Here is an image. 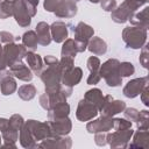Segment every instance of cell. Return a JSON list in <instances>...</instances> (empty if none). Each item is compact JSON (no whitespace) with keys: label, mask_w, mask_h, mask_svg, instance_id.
Returning <instances> with one entry per match:
<instances>
[{"label":"cell","mask_w":149,"mask_h":149,"mask_svg":"<svg viewBox=\"0 0 149 149\" xmlns=\"http://www.w3.org/2000/svg\"><path fill=\"white\" fill-rule=\"evenodd\" d=\"M119 65L120 62L115 58L108 59L102 65H100V77L104 78L106 84L111 87H116L122 84V77L119 73Z\"/></svg>","instance_id":"1"},{"label":"cell","mask_w":149,"mask_h":149,"mask_svg":"<svg viewBox=\"0 0 149 149\" xmlns=\"http://www.w3.org/2000/svg\"><path fill=\"white\" fill-rule=\"evenodd\" d=\"M122 40L128 48L141 49L147 42V29L137 26L126 27L122 31Z\"/></svg>","instance_id":"2"},{"label":"cell","mask_w":149,"mask_h":149,"mask_svg":"<svg viewBox=\"0 0 149 149\" xmlns=\"http://www.w3.org/2000/svg\"><path fill=\"white\" fill-rule=\"evenodd\" d=\"M27 54V48L23 44H16L14 42L7 43L2 47V55L7 66H12L13 64L21 62L22 58Z\"/></svg>","instance_id":"3"},{"label":"cell","mask_w":149,"mask_h":149,"mask_svg":"<svg viewBox=\"0 0 149 149\" xmlns=\"http://www.w3.org/2000/svg\"><path fill=\"white\" fill-rule=\"evenodd\" d=\"M137 8H140V6L133 0H125L119 7H115V9L111 12L112 20L116 23H125L130 19Z\"/></svg>","instance_id":"4"},{"label":"cell","mask_w":149,"mask_h":149,"mask_svg":"<svg viewBox=\"0 0 149 149\" xmlns=\"http://www.w3.org/2000/svg\"><path fill=\"white\" fill-rule=\"evenodd\" d=\"M41 80L45 85V90H54L57 88L62 83V74L58 69V64L56 65H48L45 70H43L40 74Z\"/></svg>","instance_id":"5"},{"label":"cell","mask_w":149,"mask_h":149,"mask_svg":"<svg viewBox=\"0 0 149 149\" xmlns=\"http://www.w3.org/2000/svg\"><path fill=\"white\" fill-rule=\"evenodd\" d=\"M133 130L132 127L127 128V129H119L115 130L113 133H108L107 134V143H109V146L112 148H120V147H127V142L130 140L132 135H133Z\"/></svg>","instance_id":"6"},{"label":"cell","mask_w":149,"mask_h":149,"mask_svg":"<svg viewBox=\"0 0 149 149\" xmlns=\"http://www.w3.org/2000/svg\"><path fill=\"white\" fill-rule=\"evenodd\" d=\"M28 127V129L30 130L31 136L34 137V140L37 141H42L45 137L51 135V130L49 127L48 122H38L36 120H28L24 122Z\"/></svg>","instance_id":"7"},{"label":"cell","mask_w":149,"mask_h":149,"mask_svg":"<svg viewBox=\"0 0 149 149\" xmlns=\"http://www.w3.org/2000/svg\"><path fill=\"white\" fill-rule=\"evenodd\" d=\"M126 108V102L122 100H114L111 95H105V101L102 107L100 108V113L102 116H114L118 113L123 112Z\"/></svg>","instance_id":"8"},{"label":"cell","mask_w":149,"mask_h":149,"mask_svg":"<svg viewBox=\"0 0 149 149\" xmlns=\"http://www.w3.org/2000/svg\"><path fill=\"white\" fill-rule=\"evenodd\" d=\"M73 33H74V41L77 43H79L85 50L87 48V43L91 40V37L94 34V30L91 26L84 23V22H79L74 28H73Z\"/></svg>","instance_id":"9"},{"label":"cell","mask_w":149,"mask_h":149,"mask_svg":"<svg viewBox=\"0 0 149 149\" xmlns=\"http://www.w3.org/2000/svg\"><path fill=\"white\" fill-rule=\"evenodd\" d=\"M99 109L95 105H93L92 102L81 99L78 102V107H77V112H76V116L78 120L80 121H90L91 119H93L94 116H97Z\"/></svg>","instance_id":"10"},{"label":"cell","mask_w":149,"mask_h":149,"mask_svg":"<svg viewBox=\"0 0 149 149\" xmlns=\"http://www.w3.org/2000/svg\"><path fill=\"white\" fill-rule=\"evenodd\" d=\"M48 123H49L51 134H55V135L65 136L66 134H69L71 132V128H72V123L68 116H65V118H51V119H49Z\"/></svg>","instance_id":"11"},{"label":"cell","mask_w":149,"mask_h":149,"mask_svg":"<svg viewBox=\"0 0 149 149\" xmlns=\"http://www.w3.org/2000/svg\"><path fill=\"white\" fill-rule=\"evenodd\" d=\"M13 16L21 27H28L31 23V16L29 15L27 7L24 6L22 0L13 1Z\"/></svg>","instance_id":"12"},{"label":"cell","mask_w":149,"mask_h":149,"mask_svg":"<svg viewBox=\"0 0 149 149\" xmlns=\"http://www.w3.org/2000/svg\"><path fill=\"white\" fill-rule=\"evenodd\" d=\"M146 85H148V77L132 79L126 84V86L122 90V93L127 98H135L141 93V91Z\"/></svg>","instance_id":"13"},{"label":"cell","mask_w":149,"mask_h":149,"mask_svg":"<svg viewBox=\"0 0 149 149\" xmlns=\"http://www.w3.org/2000/svg\"><path fill=\"white\" fill-rule=\"evenodd\" d=\"M40 148H70L71 147V139L64 137L62 135H55L51 134L50 136L42 140L40 144H37Z\"/></svg>","instance_id":"14"},{"label":"cell","mask_w":149,"mask_h":149,"mask_svg":"<svg viewBox=\"0 0 149 149\" xmlns=\"http://www.w3.org/2000/svg\"><path fill=\"white\" fill-rule=\"evenodd\" d=\"M113 128V119L109 116H102L90 121L86 126V129L88 133H100V132H108Z\"/></svg>","instance_id":"15"},{"label":"cell","mask_w":149,"mask_h":149,"mask_svg":"<svg viewBox=\"0 0 149 149\" xmlns=\"http://www.w3.org/2000/svg\"><path fill=\"white\" fill-rule=\"evenodd\" d=\"M0 90L3 95H10L16 91V81L10 71H2L0 73Z\"/></svg>","instance_id":"16"},{"label":"cell","mask_w":149,"mask_h":149,"mask_svg":"<svg viewBox=\"0 0 149 149\" xmlns=\"http://www.w3.org/2000/svg\"><path fill=\"white\" fill-rule=\"evenodd\" d=\"M83 77V71L80 68H76L73 66L72 69H70L69 71L62 73V79H61V83L65 86H69V87H72L74 85H77L80 79Z\"/></svg>","instance_id":"17"},{"label":"cell","mask_w":149,"mask_h":149,"mask_svg":"<svg viewBox=\"0 0 149 149\" xmlns=\"http://www.w3.org/2000/svg\"><path fill=\"white\" fill-rule=\"evenodd\" d=\"M51 38L56 43H62L68 38V27L62 21H56L50 26Z\"/></svg>","instance_id":"18"},{"label":"cell","mask_w":149,"mask_h":149,"mask_svg":"<svg viewBox=\"0 0 149 149\" xmlns=\"http://www.w3.org/2000/svg\"><path fill=\"white\" fill-rule=\"evenodd\" d=\"M9 71L12 72V74L16 78H19L20 80L23 81H30L33 79V73L31 70L24 65L22 62H17L15 64H13L12 66H9Z\"/></svg>","instance_id":"19"},{"label":"cell","mask_w":149,"mask_h":149,"mask_svg":"<svg viewBox=\"0 0 149 149\" xmlns=\"http://www.w3.org/2000/svg\"><path fill=\"white\" fill-rule=\"evenodd\" d=\"M36 36H37V42L38 44L45 47L49 45L51 42V33H50V26L47 22H38L36 24Z\"/></svg>","instance_id":"20"},{"label":"cell","mask_w":149,"mask_h":149,"mask_svg":"<svg viewBox=\"0 0 149 149\" xmlns=\"http://www.w3.org/2000/svg\"><path fill=\"white\" fill-rule=\"evenodd\" d=\"M54 13L58 17H72L77 14V5L71 0H63Z\"/></svg>","instance_id":"21"},{"label":"cell","mask_w":149,"mask_h":149,"mask_svg":"<svg viewBox=\"0 0 149 149\" xmlns=\"http://www.w3.org/2000/svg\"><path fill=\"white\" fill-rule=\"evenodd\" d=\"M26 59H27V63L29 65V69L37 76L41 74V72L43 71V62H42V58L38 54H35L34 51H28L26 54Z\"/></svg>","instance_id":"22"},{"label":"cell","mask_w":149,"mask_h":149,"mask_svg":"<svg viewBox=\"0 0 149 149\" xmlns=\"http://www.w3.org/2000/svg\"><path fill=\"white\" fill-rule=\"evenodd\" d=\"M134 134V133H133ZM148 140H149V132L148 129H139L134 134L133 143H130L129 148H148Z\"/></svg>","instance_id":"23"},{"label":"cell","mask_w":149,"mask_h":149,"mask_svg":"<svg viewBox=\"0 0 149 149\" xmlns=\"http://www.w3.org/2000/svg\"><path fill=\"white\" fill-rule=\"evenodd\" d=\"M148 12H149V7H144L140 13H134L129 21L133 26H137V27H142L148 29L149 26V19H148Z\"/></svg>","instance_id":"24"},{"label":"cell","mask_w":149,"mask_h":149,"mask_svg":"<svg viewBox=\"0 0 149 149\" xmlns=\"http://www.w3.org/2000/svg\"><path fill=\"white\" fill-rule=\"evenodd\" d=\"M78 52H81L78 43L73 38H66L64 41L63 47H62V50H61L62 56H68V57L74 58Z\"/></svg>","instance_id":"25"},{"label":"cell","mask_w":149,"mask_h":149,"mask_svg":"<svg viewBox=\"0 0 149 149\" xmlns=\"http://www.w3.org/2000/svg\"><path fill=\"white\" fill-rule=\"evenodd\" d=\"M84 99L92 102L93 105H95L98 107V109L100 111V108L102 107L104 101H105V95H102V92L99 88H92L85 93Z\"/></svg>","instance_id":"26"},{"label":"cell","mask_w":149,"mask_h":149,"mask_svg":"<svg viewBox=\"0 0 149 149\" xmlns=\"http://www.w3.org/2000/svg\"><path fill=\"white\" fill-rule=\"evenodd\" d=\"M87 49H88L92 54L100 56V55L106 54V51H107V44H106V42L102 41L100 37H93L92 40L88 41V43H87Z\"/></svg>","instance_id":"27"},{"label":"cell","mask_w":149,"mask_h":149,"mask_svg":"<svg viewBox=\"0 0 149 149\" xmlns=\"http://www.w3.org/2000/svg\"><path fill=\"white\" fill-rule=\"evenodd\" d=\"M20 143L24 148H35V147H37V142L31 136L30 130L28 129L26 123H23V126L20 129Z\"/></svg>","instance_id":"28"},{"label":"cell","mask_w":149,"mask_h":149,"mask_svg":"<svg viewBox=\"0 0 149 149\" xmlns=\"http://www.w3.org/2000/svg\"><path fill=\"white\" fill-rule=\"evenodd\" d=\"M48 118H65L69 115L70 113V106L66 104V101L64 102H59L56 106H54L51 109L48 111Z\"/></svg>","instance_id":"29"},{"label":"cell","mask_w":149,"mask_h":149,"mask_svg":"<svg viewBox=\"0 0 149 149\" xmlns=\"http://www.w3.org/2000/svg\"><path fill=\"white\" fill-rule=\"evenodd\" d=\"M36 92H37V91H36V87H35L34 85H31V84H24V85L20 86L19 90H17L19 97H20L22 100H24V101L31 100V99L36 95Z\"/></svg>","instance_id":"30"},{"label":"cell","mask_w":149,"mask_h":149,"mask_svg":"<svg viewBox=\"0 0 149 149\" xmlns=\"http://www.w3.org/2000/svg\"><path fill=\"white\" fill-rule=\"evenodd\" d=\"M22 43L26 48H28L30 51H34L37 48V36L36 33L33 30H28L22 35Z\"/></svg>","instance_id":"31"},{"label":"cell","mask_w":149,"mask_h":149,"mask_svg":"<svg viewBox=\"0 0 149 149\" xmlns=\"http://www.w3.org/2000/svg\"><path fill=\"white\" fill-rule=\"evenodd\" d=\"M13 15V1H0V19H7Z\"/></svg>","instance_id":"32"},{"label":"cell","mask_w":149,"mask_h":149,"mask_svg":"<svg viewBox=\"0 0 149 149\" xmlns=\"http://www.w3.org/2000/svg\"><path fill=\"white\" fill-rule=\"evenodd\" d=\"M73 59H74V58H72V57L62 56L61 61H58V69H59V71H61V74L64 73V72H66V71H69L70 69L73 68V64H74Z\"/></svg>","instance_id":"33"},{"label":"cell","mask_w":149,"mask_h":149,"mask_svg":"<svg viewBox=\"0 0 149 149\" xmlns=\"http://www.w3.org/2000/svg\"><path fill=\"white\" fill-rule=\"evenodd\" d=\"M135 72V68L130 62H122L119 65V73L121 77H129Z\"/></svg>","instance_id":"34"},{"label":"cell","mask_w":149,"mask_h":149,"mask_svg":"<svg viewBox=\"0 0 149 149\" xmlns=\"http://www.w3.org/2000/svg\"><path fill=\"white\" fill-rule=\"evenodd\" d=\"M148 120H149V113H148V111H146V109L140 111L139 118L136 120L137 128L139 129H148Z\"/></svg>","instance_id":"35"},{"label":"cell","mask_w":149,"mask_h":149,"mask_svg":"<svg viewBox=\"0 0 149 149\" xmlns=\"http://www.w3.org/2000/svg\"><path fill=\"white\" fill-rule=\"evenodd\" d=\"M23 123H24L23 118H22L21 115H19V114H14V115H12L10 119L8 120V125H9V127H12V128H14V129H16V130H19V132H20L21 127L23 126Z\"/></svg>","instance_id":"36"},{"label":"cell","mask_w":149,"mask_h":149,"mask_svg":"<svg viewBox=\"0 0 149 149\" xmlns=\"http://www.w3.org/2000/svg\"><path fill=\"white\" fill-rule=\"evenodd\" d=\"M132 127V121L126 120V119H120V118H115L113 119V128L114 130H119V129H127Z\"/></svg>","instance_id":"37"},{"label":"cell","mask_w":149,"mask_h":149,"mask_svg":"<svg viewBox=\"0 0 149 149\" xmlns=\"http://www.w3.org/2000/svg\"><path fill=\"white\" fill-rule=\"evenodd\" d=\"M100 61L98 57L95 56H91L88 59H87V69L90 70L91 73H97L99 72V69H100Z\"/></svg>","instance_id":"38"},{"label":"cell","mask_w":149,"mask_h":149,"mask_svg":"<svg viewBox=\"0 0 149 149\" xmlns=\"http://www.w3.org/2000/svg\"><path fill=\"white\" fill-rule=\"evenodd\" d=\"M148 44H144L143 47H142V52H141V56H140V58H139V61H140V63H141V65L143 66V68H146V69H148L149 68V50H148Z\"/></svg>","instance_id":"39"},{"label":"cell","mask_w":149,"mask_h":149,"mask_svg":"<svg viewBox=\"0 0 149 149\" xmlns=\"http://www.w3.org/2000/svg\"><path fill=\"white\" fill-rule=\"evenodd\" d=\"M24 6L27 7V10L29 13V15L33 17L35 16L36 14V8H37V5H38V0H22Z\"/></svg>","instance_id":"40"},{"label":"cell","mask_w":149,"mask_h":149,"mask_svg":"<svg viewBox=\"0 0 149 149\" xmlns=\"http://www.w3.org/2000/svg\"><path fill=\"white\" fill-rule=\"evenodd\" d=\"M123 113H125V116H126V119H128L129 121H136L137 120V118H139V111L136 109V108H133V107H130V108H125L123 109Z\"/></svg>","instance_id":"41"},{"label":"cell","mask_w":149,"mask_h":149,"mask_svg":"<svg viewBox=\"0 0 149 149\" xmlns=\"http://www.w3.org/2000/svg\"><path fill=\"white\" fill-rule=\"evenodd\" d=\"M63 0H44V8L48 12H55Z\"/></svg>","instance_id":"42"},{"label":"cell","mask_w":149,"mask_h":149,"mask_svg":"<svg viewBox=\"0 0 149 149\" xmlns=\"http://www.w3.org/2000/svg\"><path fill=\"white\" fill-rule=\"evenodd\" d=\"M100 6L104 10L112 12L116 7V1L115 0H100Z\"/></svg>","instance_id":"43"},{"label":"cell","mask_w":149,"mask_h":149,"mask_svg":"<svg viewBox=\"0 0 149 149\" xmlns=\"http://www.w3.org/2000/svg\"><path fill=\"white\" fill-rule=\"evenodd\" d=\"M15 41V37L13 36V34L8 33V31H0V43H12Z\"/></svg>","instance_id":"44"},{"label":"cell","mask_w":149,"mask_h":149,"mask_svg":"<svg viewBox=\"0 0 149 149\" xmlns=\"http://www.w3.org/2000/svg\"><path fill=\"white\" fill-rule=\"evenodd\" d=\"M95 143L98 146H105L107 143V133L106 132L95 133Z\"/></svg>","instance_id":"45"},{"label":"cell","mask_w":149,"mask_h":149,"mask_svg":"<svg viewBox=\"0 0 149 149\" xmlns=\"http://www.w3.org/2000/svg\"><path fill=\"white\" fill-rule=\"evenodd\" d=\"M100 79H101V77H100L99 72H97V73H91L90 72V76H88L86 81H87L88 85H94V84H98L100 81Z\"/></svg>","instance_id":"46"},{"label":"cell","mask_w":149,"mask_h":149,"mask_svg":"<svg viewBox=\"0 0 149 149\" xmlns=\"http://www.w3.org/2000/svg\"><path fill=\"white\" fill-rule=\"evenodd\" d=\"M148 85H146L144 87H143V90L141 91V93H140V95H141V100H142V102L146 105V106H149V99H148Z\"/></svg>","instance_id":"47"},{"label":"cell","mask_w":149,"mask_h":149,"mask_svg":"<svg viewBox=\"0 0 149 149\" xmlns=\"http://www.w3.org/2000/svg\"><path fill=\"white\" fill-rule=\"evenodd\" d=\"M8 127V120L5 118H0V132L5 130Z\"/></svg>","instance_id":"48"},{"label":"cell","mask_w":149,"mask_h":149,"mask_svg":"<svg viewBox=\"0 0 149 149\" xmlns=\"http://www.w3.org/2000/svg\"><path fill=\"white\" fill-rule=\"evenodd\" d=\"M133 1H134V2H136L140 7H141L142 5H144V3H147V2H148V0H133Z\"/></svg>","instance_id":"49"},{"label":"cell","mask_w":149,"mask_h":149,"mask_svg":"<svg viewBox=\"0 0 149 149\" xmlns=\"http://www.w3.org/2000/svg\"><path fill=\"white\" fill-rule=\"evenodd\" d=\"M90 2H93V3H97V2H99L100 0H88Z\"/></svg>","instance_id":"50"},{"label":"cell","mask_w":149,"mask_h":149,"mask_svg":"<svg viewBox=\"0 0 149 149\" xmlns=\"http://www.w3.org/2000/svg\"><path fill=\"white\" fill-rule=\"evenodd\" d=\"M0 55H2V47H1V44H0Z\"/></svg>","instance_id":"51"},{"label":"cell","mask_w":149,"mask_h":149,"mask_svg":"<svg viewBox=\"0 0 149 149\" xmlns=\"http://www.w3.org/2000/svg\"><path fill=\"white\" fill-rule=\"evenodd\" d=\"M71 1H73V2H77V1H80V0H71Z\"/></svg>","instance_id":"52"},{"label":"cell","mask_w":149,"mask_h":149,"mask_svg":"<svg viewBox=\"0 0 149 149\" xmlns=\"http://www.w3.org/2000/svg\"><path fill=\"white\" fill-rule=\"evenodd\" d=\"M0 1H3V0H0ZM7 1H14V0H7Z\"/></svg>","instance_id":"53"},{"label":"cell","mask_w":149,"mask_h":149,"mask_svg":"<svg viewBox=\"0 0 149 149\" xmlns=\"http://www.w3.org/2000/svg\"><path fill=\"white\" fill-rule=\"evenodd\" d=\"M0 146H1V136H0Z\"/></svg>","instance_id":"54"}]
</instances>
